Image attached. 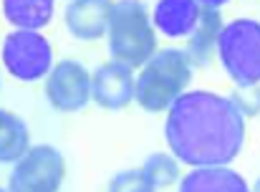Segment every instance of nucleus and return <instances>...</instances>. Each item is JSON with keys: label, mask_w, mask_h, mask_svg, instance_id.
Here are the masks:
<instances>
[{"label": "nucleus", "mask_w": 260, "mask_h": 192, "mask_svg": "<svg viewBox=\"0 0 260 192\" xmlns=\"http://www.w3.org/2000/svg\"><path fill=\"white\" fill-rule=\"evenodd\" d=\"M248 119L240 109L207 89H189L165 116L167 149L187 167L233 165L245 147Z\"/></svg>", "instance_id": "nucleus-1"}, {"label": "nucleus", "mask_w": 260, "mask_h": 192, "mask_svg": "<svg viewBox=\"0 0 260 192\" xmlns=\"http://www.w3.org/2000/svg\"><path fill=\"white\" fill-rule=\"evenodd\" d=\"M194 66L189 63L184 48H159L144 66L137 69L134 101L149 114H167L170 106L184 91H189Z\"/></svg>", "instance_id": "nucleus-2"}, {"label": "nucleus", "mask_w": 260, "mask_h": 192, "mask_svg": "<svg viewBox=\"0 0 260 192\" xmlns=\"http://www.w3.org/2000/svg\"><path fill=\"white\" fill-rule=\"evenodd\" d=\"M106 46L114 61L132 69L144 66L159 51V33L152 25V13L142 0H111Z\"/></svg>", "instance_id": "nucleus-3"}, {"label": "nucleus", "mask_w": 260, "mask_h": 192, "mask_svg": "<svg viewBox=\"0 0 260 192\" xmlns=\"http://www.w3.org/2000/svg\"><path fill=\"white\" fill-rule=\"evenodd\" d=\"M217 61L235 86L260 84V20L235 18L222 25L217 41Z\"/></svg>", "instance_id": "nucleus-4"}, {"label": "nucleus", "mask_w": 260, "mask_h": 192, "mask_svg": "<svg viewBox=\"0 0 260 192\" xmlns=\"http://www.w3.org/2000/svg\"><path fill=\"white\" fill-rule=\"evenodd\" d=\"M0 63L20 84H36L48 76L56 53L43 30H10L0 43Z\"/></svg>", "instance_id": "nucleus-5"}, {"label": "nucleus", "mask_w": 260, "mask_h": 192, "mask_svg": "<svg viewBox=\"0 0 260 192\" xmlns=\"http://www.w3.org/2000/svg\"><path fill=\"white\" fill-rule=\"evenodd\" d=\"M66 182V157L53 144H30L28 152L10 165L8 192H61Z\"/></svg>", "instance_id": "nucleus-6"}, {"label": "nucleus", "mask_w": 260, "mask_h": 192, "mask_svg": "<svg viewBox=\"0 0 260 192\" xmlns=\"http://www.w3.org/2000/svg\"><path fill=\"white\" fill-rule=\"evenodd\" d=\"M43 94L51 109L76 114L91 104V71L76 58H61L43 79Z\"/></svg>", "instance_id": "nucleus-7"}, {"label": "nucleus", "mask_w": 260, "mask_h": 192, "mask_svg": "<svg viewBox=\"0 0 260 192\" xmlns=\"http://www.w3.org/2000/svg\"><path fill=\"white\" fill-rule=\"evenodd\" d=\"M137 69L121 61H104L91 71V101L106 111H121L134 104Z\"/></svg>", "instance_id": "nucleus-8"}, {"label": "nucleus", "mask_w": 260, "mask_h": 192, "mask_svg": "<svg viewBox=\"0 0 260 192\" xmlns=\"http://www.w3.org/2000/svg\"><path fill=\"white\" fill-rule=\"evenodd\" d=\"M111 0H71L63 10V25L76 41H99L109 28Z\"/></svg>", "instance_id": "nucleus-9"}, {"label": "nucleus", "mask_w": 260, "mask_h": 192, "mask_svg": "<svg viewBox=\"0 0 260 192\" xmlns=\"http://www.w3.org/2000/svg\"><path fill=\"white\" fill-rule=\"evenodd\" d=\"M149 13H152V25L159 36L179 41L194 30L202 15V5L197 0H157Z\"/></svg>", "instance_id": "nucleus-10"}, {"label": "nucleus", "mask_w": 260, "mask_h": 192, "mask_svg": "<svg viewBox=\"0 0 260 192\" xmlns=\"http://www.w3.org/2000/svg\"><path fill=\"white\" fill-rule=\"evenodd\" d=\"M177 192H250L248 180L230 165L212 167H189L179 177Z\"/></svg>", "instance_id": "nucleus-11"}, {"label": "nucleus", "mask_w": 260, "mask_h": 192, "mask_svg": "<svg viewBox=\"0 0 260 192\" xmlns=\"http://www.w3.org/2000/svg\"><path fill=\"white\" fill-rule=\"evenodd\" d=\"M225 18L215 8H202V15L194 25V30L184 38V53L194 69H205L217 56V41L222 33Z\"/></svg>", "instance_id": "nucleus-12"}, {"label": "nucleus", "mask_w": 260, "mask_h": 192, "mask_svg": "<svg viewBox=\"0 0 260 192\" xmlns=\"http://www.w3.org/2000/svg\"><path fill=\"white\" fill-rule=\"evenodd\" d=\"M0 8L15 30H43L56 15V0H0Z\"/></svg>", "instance_id": "nucleus-13"}, {"label": "nucleus", "mask_w": 260, "mask_h": 192, "mask_svg": "<svg viewBox=\"0 0 260 192\" xmlns=\"http://www.w3.org/2000/svg\"><path fill=\"white\" fill-rule=\"evenodd\" d=\"M30 144V129L25 119L0 106V165H15Z\"/></svg>", "instance_id": "nucleus-14"}, {"label": "nucleus", "mask_w": 260, "mask_h": 192, "mask_svg": "<svg viewBox=\"0 0 260 192\" xmlns=\"http://www.w3.org/2000/svg\"><path fill=\"white\" fill-rule=\"evenodd\" d=\"M142 172L149 177V182L157 187V190H165V187H172L179 182L182 177V162L174 157L172 152H152L144 162H142Z\"/></svg>", "instance_id": "nucleus-15"}, {"label": "nucleus", "mask_w": 260, "mask_h": 192, "mask_svg": "<svg viewBox=\"0 0 260 192\" xmlns=\"http://www.w3.org/2000/svg\"><path fill=\"white\" fill-rule=\"evenodd\" d=\"M106 192H159V190L149 182V177L142 172V167H132V170L116 172L109 180Z\"/></svg>", "instance_id": "nucleus-16"}, {"label": "nucleus", "mask_w": 260, "mask_h": 192, "mask_svg": "<svg viewBox=\"0 0 260 192\" xmlns=\"http://www.w3.org/2000/svg\"><path fill=\"white\" fill-rule=\"evenodd\" d=\"M230 101L240 109V114L245 119H253L260 114V84L258 86H238L233 94H230Z\"/></svg>", "instance_id": "nucleus-17"}, {"label": "nucleus", "mask_w": 260, "mask_h": 192, "mask_svg": "<svg viewBox=\"0 0 260 192\" xmlns=\"http://www.w3.org/2000/svg\"><path fill=\"white\" fill-rule=\"evenodd\" d=\"M202 8H215V10H222L228 3H233V0H197Z\"/></svg>", "instance_id": "nucleus-18"}, {"label": "nucleus", "mask_w": 260, "mask_h": 192, "mask_svg": "<svg viewBox=\"0 0 260 192\" xmlns=\"http://www.w3.org/2000/svg\"><path fill=\"white\" fill-rule=\"evenodd\" d=\"M250 192H260V177H258V180H255V185L250 187Z\"/></svg>", "instance_id": "nucleus-19"}, {"label": "nucleus", "mask_w": 260, "mask_h": 192, "mask_svg": "<svg viewBox=\"0 0 260 192\" xmlns=\"http://www.w3.org/2000/svg\"><path fill=\"white\" fill-rule=\"evenodd\" d=\"M0 89H3V76H0Z\"/></svg>", "instance_id": "nucleus-20"}, {"label": "nucleus", "mask_w": 260, "mask_h": 192, "mask_svg": "<svg viewBox=\"0 0 260 192\" xmlns=\"http://www.w3.org/2000/svg\"><path fill=\"white\" fill-rule=\"evenodd\" d=\"M0 192H8V190H5V187H0Z\"/></svg>", "instance_id": "nucleus-21"}, {"label": "nucleus", "mask_w": 260, "mask_h": 192, "mask_svg": "<svg viewBox=\"0 0 260 192\" xmlns=\"http://www.w3.org/2000/svg\"><path fill=\"white\" fill-rule=\"evenodd\" d=\"M66 3H71V0H66Z\"/></svg>", "instance_id": "nucleus-22"}]
</instances>
